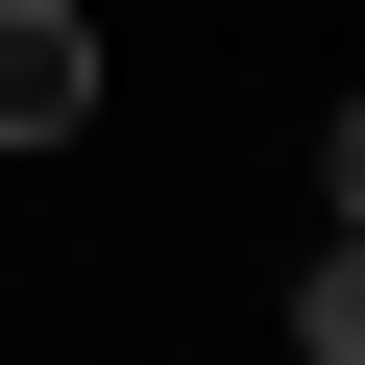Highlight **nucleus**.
<instances>
[{
    "label": "nucleus",
    "mask_w": 365,
    "mask_h": 365,
    "mask_svg": "<svg viewBox=\"0 0 365 365\" xmlns=\"http://www.w3.org/2000/svg\"><path fill=\"white\" fill-rule=\"evenodd\" d=\"M98 122V25L73 0H0V146H73Z\"/></svg>",
    "instance_id": "f257e3e1"
}]
</instances>
